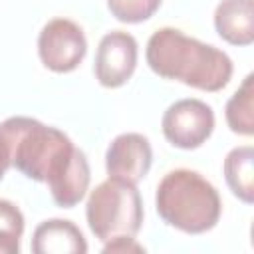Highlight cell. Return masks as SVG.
I'll list each match as a JSON object with an SVG mask.
<instances>
[{
  "label": "cell",
  "mask_w": 254,
  "mask_h": 254,
  "mask_svg": "<svg viewBox=\"0 0 254 254\" xmlns=\"http://www.w3.org/2000/svg\"><path fill=\"white\" fill-rule=\"evenodd\" d=\"M165 139L185 151L198 149L214 131V111L208 103L187 97L171 103L161 119Z\"/></svg>",
  "instance_id": "5"
},
{
  "label": "cell",
  "mask_w": 254,
  "mask_h": 254,
  "mask_svg": "<svg viewBox=\"0 0 254 254\" xmlns=\"http://www.w3.org/2000/svg\"><path fill=\"white\" fill-rule=\"evenodd\" d=\"M226 123L232 133L250 137L254 135V75L248 73L240 87L226 101Z\"/></svg>",
  "instance_id": "12"
},
{
  "label": "cell",
  "mask_w": 254,
  "mask_h": 254,
  "mask_svg": "<svg viewBox=\"0 0 254 254\" xmlns=\"http://www.w3.org/2000/svg\"><path fill=\"white\" fill-rule=\"evenodd\" d=\"M224 179L228 189L244 204L254 202V149L234 147L224 159Z\"/></svg>",
  "instance_id": "11"
},
{
  "label": "cell",
  "mask_w": 254,
  "mask_h": 254,
  "mask_svg": "<svg viewBox=\"0 0 254 254\" xmlns=\"http://www.w3.org/2000/svg\"><path fill=\"white\" fill-rule=\"evenodd\" d=\"M87 226L101 242L119 236H137L143 224V200L137 185L113 179L99 183L85 204Z\"/></svg>",
  "instance_id": "4"
},
{
  "label": "cell",
  "mask_w": 254,
  "mask_h": 254,
  "mask_svg": "<svg viewBox=\"0 0 254 254\" xmlns=\"http://www.w3.org/2000/svg\"><path fill=\"white\" fill-rule=\"evenodd\" d=\"M34 254H85L87 242L81 230L64 218H50L36 226L32 234Z\"/></svg>",
  "instance_id": "9"
},
{
  "label": "cell",
  "mask_w": 254,
  "mask_h": 254,
  "mask_svg": "<svg viewBox=\"0 0 254 254\" xmlns=\"http://www.w3.org/2000/svg\"><path fill=\"white\" fill-rule=\"evenodd\" d=\"M153 163V149L141 133L117 135L105 153V171L113 179H121L137 185L149 173Z\"/></svg>",
  "instance_id": "8"
},
{
  "label": "cell",
  "mask_w": 254,
  "mask_h": 254,
  "mask_svg": "<svg viewBox=\"0 0 254 254\" xmlns=\"http://www.w3.org/2000/svg\"><path fill=\"white\" fill-rule=\"evenodd\" d=\"M145 60L159 77L210 93L226 87L234 71L228 54L169 26L153 32Z\"/></svg>",
  "instance_id": "2"
},
{
  "label": "cell",
  "mask_w": 254,
  "mask_h": 254,
  "mask_svg": "<svg viewBox=\"0 0 254 254\" xmlns=\"http://www.w3.org/2000/svg\"><path fill=\"white\" fill-rule=\"evenodd\" d=\"M24 234V216L20 208L0 198V254H18L20 238Z\"/></svg>",
  "instance_id": "13"
},
{
  "label": "cell",
  "mask_w": 254,
  "mask_h": 254,
  "mask_svg": "<svg viewBox=\"0 0 254 254\" xmlns=\"http://www.w3.org/2000/svg\"><path fill=\"white\" fill-rule=\"evenodd\" d=\"M163 0H107V8L111 16L125 24H139L149 20L159 8Z\"/></svg>",
  "instance_id": "14"
},
{
  "label": "cell",
  "mask_w": 254,
  "mask_h": 254,
  "mask_svg": "<svg viewBox=\"0 0 254 254\" xmlns=\"http://www.w3.org/2000/svg\"><path fill=\"white\" fill-rule=\"evenodd\" d=\"M8 167H10V163H8V157H6V151H4V147H2V143H0V181H2V177H4V173L8 171Z\"/></svg>",
  "instance_id": "16"
},
{
  "label": "cell",
  "mask_w": 254,
  "mask_h": 254,
  "mask_svg": "<svg viewBox=\"0 0 254 254\" xmlns=\"http://www.w3.org/2000/svg\"><path fill=\"white\" fill-rule=\"evenodd\" d=\"M155 206L165 224L187 234L212 230L222 212L216 187L190 169H175L161 179L155 192Z\"/></svg>",
  "instance_id": "3"
},
{
  "label": "cell",
  "mask_w": 254,
  "mask_h": 254,
  "mask_svg": "<svg viewBox=\"0 0 254 254\" xmlns=\"http://www.w3.org/2000/svg\"><path fill=\"white\" fill-rule=\"evenodd\" d=\"M103 252L109 254V252H145L143 244H139L135 240V236H119V238H113V240H107L103 242Z\"/></svg>",
  "instance_id": "15"
},
{
  "label": "cell",
  "mask_w": 254,
  "mask_h": 254,
  "mask_svg": "<svg viewBox=\"0 0 254 254\" xmlns=\"http://www.w3.org/2000/svg\"><path fill=\"white\" fill-rule=\"evenodd\" d=\"M137 58L139 46L131 34L121 30L107 32L97 46L93 64L95 79L109 89L125 85L137 67Z\"/></svg>",
  "instance_id": "7"
},
{
  "label": "cell",
  "mask_w": 254,
  "mask_h": 254,
  "mask_svg": "<svg viewBox=\"0 0 254 254\" xmlns=\"http://www.w3.org/2000/svg\"><path fill=\"white\" fill-rule=\"evenodd\" d=\"M0 143L10 167L36 183H46L58 206L73 208L85 196L91 181L89 163L64 131L16 115L0 123Z\"/></svg>",
  "instance_id": "1"
},
{
  "label": "cell",
  "mask_w": 254,
  "mask_h": 254,
  "mask_svg": "<svg viewBox=\"0 0 254 254\" xmlns=\"http://www.w3.org/2000/svg\"><path fill=\"white\" fill-rule=\"evenodd\" d=\"M218 36L232 46L254 42V0H220L214 10Z\"/></svg>",
  "instance_id": "10"
},
{
  "label": "cell",
  "mask_w": 254,
  "mask_h": 254,
  "mask_svg": "<svg viewBox=\"0 0 254 254\" xmlns=\"http://www.w3.org/2000/svg\"><path fill=\"white\" fill-rule=\"evenodd\" d=\"M87 54L83 30L69 18L50 20L38 36V56L42 64L56 73L73 71Z\"/></svg>",
  "instance_id": "6"
}]
</instances>
